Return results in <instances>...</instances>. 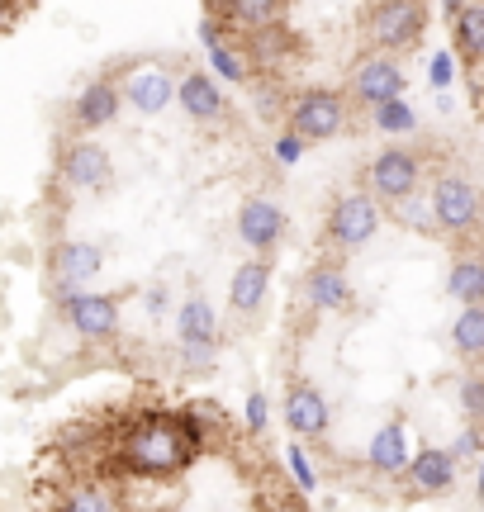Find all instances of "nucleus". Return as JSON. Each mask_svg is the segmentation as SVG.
<instances>
[{"label":"nucleus","instance_id":"nucleus-1","mask_svg":"<svg viewBox=\"0 0 484 512\" xmlns=\"http://www.w3.org/2000/svg\"><path fill=\"white\" fill-rule=\"evenodd\" d=\"M205 418L195 408L181 413H148L119 437V470L138 479H171L190 470L205 451Z\"/></svg>","mask_w":484,"mask_h":512},{"label":"nucleus","instance_id":"nucleus-2","mask_svg":"<svg viewBox=\"0 0 484 512\" xmlns=\"http://www.w3.org/2000/svg\"><path fill=\"white\" fill-rule=\"evenodd\" d=\"M437 223H442V238L466 242L484 228V190L480 181H470L466 171H437L428 185Z\"/></svg>","mask_w":484,"mask_h":512},{"label":"nucleus","instance_id":"nucleus-3","mask_svg":"<svg viewBox=\"0 0 484 512\" xmlns=\"http://www.w3.org/2000/svg\"><path fill=\"white\" fill-rule=\"evenodd\" d=\"M352 95L333 91V86H304L290 95V110H285V128H295L299 138L309 143H328L337 133H347L352 124Z\"/></svg>","mask_w":484,"mask_h":512},{"label":"nucleus","instance_id":"nucleus-4","mask_svg":"<svg viewBox=\"0 0 484 512\" xmlns=\"http://www.w3.org/2000/svg\"><path fill=\"white\" fill-rule=\"evenodd\" d=\"M380 200H375L371 190L361 185V190H347V195H337L333 209H328V223H323V242L337 247V252H361L366 242L380 233Z\"/></svg>","mask_w":484,"mask_h":512},{"label":"nucleus","instance_id":"nucleus-5","mask_svg":"<svg viewBox=\"0 0 484 512\" xmlns=\"http://www.w3.org/2000/svg\"><path fill=\"white\" fill-rule=\"evenodd\" d=\"M361 181H366V190H371L380 204H399L423 190L428 162H423V152H413V147H385V152H375L371 162H366Z\"/></svg>","mask_w":484,"mask_h":512},{"label":"nucleus","instance_id":"nucleus-6","mask_svg":"<svg viewBox=\"0 0 484 512\" xmlns=\"http://www.w3.org/2000/svg\"><path fill=\"white\" fill-rule=\"evenodd\" d=\"M176 347H181V366L190 375H205L214 370V356H219V313L205 294H190L176 309Z\"/></svg>","mask_w":484,"mask_h":512},{"label":"nucleus","instance_id":"nucleus-7","mask_svg":"<svg viewBox=\"0 0 484 512\" xmlns=\"http://www.w3.org/2000/svg\"><path fill=\"white\" fill-rule=\"evenodd\" d=\"M423 24H428V10L423 0H375L361 29H366V43L371 48H385V53H404L423 38Z\"/></svg>","mask_w":484,"mask_h":512},{"label":"nucleus","instance_id":"nucleus-8","mask_svg":"<svg viewBox=\"0 0 484 512\" xmlns=\"http://www.w3.org/2000/svg\"><path fill=\"white\" fill-rule=\"evenodd\" d=\"M404 86H409V72H404L399 53H385V48H371L366 57H356L352 76H347V95H352L356 110H375L394 95H404Z\"/></svg>","mask_w":484,"mask_h":512},{"label":"nucleus","instance_id":"nucleus-9","mask_svg":"<svg viewBox=\"0 0 484 512\" xmlns=\"http://www.w3.org/2000/svg\"><path fill=\"white\" fill-rule=\"evenodd\" d=\"M57 309L81 342H114L119 337V299L114 294H57Z\"/></svg>","mask_w":484,"mask_h":512},{"label":"nucleus","instance_id":"nucleus-10","mask_svg":"<svg viewBox=\"0 0 484 512\" xmlns=\"http://www.w3.org/2000/svg\"><path fill=\"white\" fill-rule=\"evenodd\" d=\"M57 176H62V185L76 190V195H100V190H110V181H114V162H110V152H105L100 143L76 138V143L62 147V157H57Z\"/></svg>","mask_w":484,"mask_h":512},{"label":"nucleus","instance_id":"nucleus-11","mask_svg":"<svg viewBox=\"0 0 484 512\" xmlns=\"http://www.w3.org/2000/svg\"><path fill=\"white\" fill-rule=\"evenodd\" d=\"M205 5L238 38L276 34V29H285V15H290V0H205Z\"/></svg>","mask_w":484,"mask_h":512},{"label":"nucleus","instance_id":"nucleus-12","mask_svg":"<svg viewBox=\"0 0 484 512\" xmlns=\"http://www.w3.org/2000/svg\"><path fill=\"white\" fill-rule=\"evenodd\" d=\"M285 228H290V219H285V209H280L276 200L252 195V200L238 204V238L247 252L271 256L280 242H285Z\"/></svg>","mask_w":484,"mask_h":512},{"label":"nucleus","instance_id":"nucleus-13","mask_svg":"<svg viewBox=\"0 0 484 512\" xmlns=\"http://www.w3.org/2000/svg\"><path fill=\"white\" fill-rule=\"evenodd\" d=\"M285 422H290V432L299 441H318L328 437V427H333V408L323 399V389L309 380H295L285 389Z\"/></svg>","mask_w":484,"mask_h":512},{"label":"nucleus","instance_id":"nucleus-14","mask_svg":"<svg viewBox=\"0 0 484 512\" xmlns=\"http://www.w3.org/2000/svg\"><path fill=\"white\" fill-rule=\"evenodd\" d=\"M299 294H304V304L314 313H342V309H352V299H356L352 275L342 271V261H318V266H309Z\"/></svg>","mask_w":484,"mask_h":512},{"label":"nucleus","instance_id":"nucleus-15","mask_svg":"<svg viewBox=\"0 0 484 512\" xmlns=\"http://www.w3.org/2000/svg\"><path fill=\"white\" fill-rule=\"evenodd\" d=\"M456 475H461V460L451 456V451L423 446V451L409 460L404 484H409L413 498H437V494H451V489H456Z\"/></svg>","mask_w":484,"mask_h":512},{"label":"nucleus","instance_id":"nucleus-16","mask_svg":"<svg viewBox=\"0 0 484 512\" xmlns=\"http://www.w3.org/2000/svg\"><path fill=\"white\" fill-rule=\"evenodd\" d=\"M176 76L162 67V62H143L124 76V105H133L138 114H162L176 100Z\"/></svg>","mask_w":484,"mask_h":512},{"label":"nucleus","instance_id":"nucleus-17","mask_svg":"<svg viewBox=\"0 0 484 512\" xmlns=\"http://www.w3.org/2000/svg\"><path fill=\"white\" fill-rule=\"evenodd\" d=\"M100 247L95 242H57L53 247V261H48V275H53V290L57 294H72V290H86L100 271Z\"/></svg>","mask_w":484,"mask_h":512},{"label":"nucleus","instance_id":"nucleus-18","mask_svg":"<svg viewBox=\"0 0 484 512\" xmlns=\"http://www.w3.org/2000/svg\"><path fill=\"white\" fill-rule=\"evenodd\" d=\"M266 294H271V256H252L228 280V309L238 313V318H257Z\"/></svg>","mask_w":484,"mask_h":512},{"label":"nucleus","instance_id":"nucleus-19","mask_svg":"<svg viewBox=\"0 0 484 512\" xmlns=\"http://www.w3.org/2000/svg\"><path fill=\"white\" fill-rule=\"evenodd\" d=\"M119 110H124V86H114L110 76H100V81H91L86 91L76 95L72 124L81 128V133H95V128L114 124V119H119Z\"/></svg>","mask_w":484,"mask_h":512},{"label":"nucleus","instance_id":"nucleus-20","mask_svg":"<svg viewBox=\"0 0 484 512\" xmlns=\"http://www.w3.org/2000/svg\"><path fill=\"white\" fill-rule=\"evenodd\" d=\"M176 100H181V110H186L195 124H214V119H224V91H219V81H214L209 72H186L181 76Z\"/></svg>","mask_w":484,"mask_h":512},{"label":"nucleus","instance_id":"nucleus-21","mask_svg":"<svg viewBox=\"0 0 484 512\" xmlns=\"http://www.w3.org/2000/svg\"><path fill=\"white\" fill-rule=\"evenodd\" d=\"M409 460H413V451H409L404 422H385V427L371 437V446H366V465H371L375 475H404Z\"/></svg>","mask_w":484,"mask_h":512},{"label":"nucleus","instance_id":"nucleus-22","mask_svg":"<svg viewBox=\"0 0 484 512\" xmlns=\"http://www.w3.org/2000/svg\"><path fill=\"white\" fill-rule=\"evenodd\" d=\"M200 38H205L209 67L224 76V81H233V86H247V81H252V72H247V57H242L233 43H224V34H219V19H214V15L200 24Z\"/></svg>","mask_w":484,"mask_h":512},{"label":"nucleus","instance_id":"nucleus-23","mask_svg":"<svg viewBox=\"0 0 484 512\" xmlns=\"http://www.w3.org/2000/svg\"><path fill=\"white\" fill-rule=\"evenodd\" d=\"M451 351L470 366L484 361V304H461V313L451 318Z\"/></svg>","mask_w":484,"mask_h":512},{"label":"nucleus","instance_id":"nucleus-24","mask_svg":"<svg viewBox=\"0 0 484 512\" xmlns=\"http://www.w3.org/2000/svg\"><path fill=\"white\" fill-rule=\"evenodd\" d=\"M447 294L456 304H484V252H461L451 261Z\"/></svg>","mask_w":484,"mask_h":512},{"label":"nucleus","instance_id":"nucleus-25","mask_svg":"<svg viewBox=\"0 0 484 512\" xmlns=\"http://www.w3.org/2000/svg\"><path fill=\"white\" fill-rule=\"evenodd\" d=\"M129 498L114 489L110 479H81V484H72L67 494H62V508L67 512H114L124 508Z\"/></svg>","mask_w":484,"mask_h":512},{"label":"nucleus","instance_id":"nucleus-26","mask_svg":"<svg viewBox=\"0 0 484 512\" xmlns=\"http://www.w3.org/2000/svg\"><path fill=\"white\" fill-rule=\"evenodd\" d=\"M451 38H456V53L484 67V0H470L461 15L451 19Z\"/></svg>","mask_w":484,"mask_h":512},{"label":"nucleus","instance_id":"nucleus-27","mask_svg":"<svg viewBox=\"0 0 484 512\" xmlns=\"http://www.w3.org/2000/svg\"><path fill=\"white\" fill-rule=\"evenodd\" d=\"M394 219L413 228V233H423V238H442V223H437V209H432V195H409V200L394 204Z\"/></svg>","mask_w":484,"mask_h":512},{"label":"nucleus","instance_id":"nucleus-28","mask_svg":"<svg viewBox=\"0 0 484 512\" xmlns=\"http://www.w3.org/2000/svg\"><path fill=\"white\" fill-rule=\"evenodd\" d=\"M371 119H375V128L390 133V138H404V133L418 128V114H413V105L404 100V95H394V100H385V105H375Z\"/></svg>","mask_w":484,"mask_h":512},{"label":"nucleus","instance_id":"nucleus-29","mask_svg":"<svg viewBox=\"0 0 484 512\" xmlns=\"http://www.w3.org/2000/svg\"><path fill=\"white\" fill-rule=\"evenodd\" d=\"M285 465H290V475H295V484H299V494H314L318 489V475H314V460H309V451L304 446H290L285 451Z\"/></svg>","mask_w":484,"mask_h":512},{"label":"nucleus","instance_id":"nucleus-30","mask_svg":"<svg viewBox=\"0 0 484 512\" xmlns=\"http://www.w3.org/2000/svg\"><path fill=\"white\" fill-rule=\"evenodd\" d=\"M461 413H466L470 422H484V375L480 370L461 380Z\"/></svg>","mask_w":484,"mask_h":512},{"label":"nucleus","instance_id":"nucleus-31","mask_svg":"<svg viewBox=\"0 0 484 512\" xmlns=\"http://www.w3.org/2000/svg\"><path fill=\"white\" fill-rule=\"evenodd\" d=\"M451 456L461 460V465H466V460H480V456H484V422H470L466 432L451 441Z\"/></svg>","mask_w":484,"mask_h":512},{"label":"nucleus","instance_id":"nucleus-32","mask_svg":"<svg viewBox=\"0 0 484 512\" xmlns=\"http://www.w3.org/2000/svg\"><path fill=\"white\" fill-rule=\"evenodd\" d=\"M304 147H309V138H299L295 128H285V133L276 138V162L280 166H295L299 157H304Z\"/></svg>","mask_w":484,"mask_h":512},{"label":"nucleus","instance_id":"nucleus-33","mask_svg":"<svg viewBox=\"0 0 484 512\" xmlns=\"http://www.w3.org/2000/svg\"><path fill=\"white\" fill-rule=\"evenodd\" d=\"M266 422H271L266 394H247V427H252V432H266Z\"/></svg>","mask_w":484,"mask_h":512},{"label":"nucleus","instance_id":"nucleus-34","mask_svg":"<svg viewBox=\"0 0 484 512\" xmlns=\"http://www.w3.org/2000/svg\"><path fill=\"white\" fill-rule=\"evenodd\" d=\"M451 76H456V62H451V53H437V57H432V67H428V81L437 86V91H447Z\"/></svg>","mask_w":484,"mask_h":512},{"label":"nucleus","instance_id":"nucleus-35","mask_svg":"<svg viewBox=\"0 0 484 512\" xmlns=\"http://www.w3.org/2000/svg\"><path fill=\"white\" fill-rule=\"evenodd\" d=\"M442 5H447V19H456V15H461V10L470 5V0H442Z\"/></svg>","mask_w":484,"mask_h":512},{"label":"nucleus","instance_id":"nucleus-36","mask_svg":"<svg viewBox=\"0 0 484 512\" xmlns=\"http://www.w3.org/2000/svg\"><path fill=\"white\" fill-rule=\"evenodd\" d=\"M475 498L484 503V456H480V489H475Z\"/></svg>","mask_w":484,"mask_h":512},{"label":"nucleus","instance_id":"nucleus-37","mask_svg":"<svg viewBox=\"0 0 484 512\" xmlns=\"http://www.w3.org/2000/svg\"><path fill=\"white\" fill-rule=\"evenodd\" d=\"M0 19H5V0H0Z\"/></svg>","mask_w":484,"mask_h":512}]
</instances>
